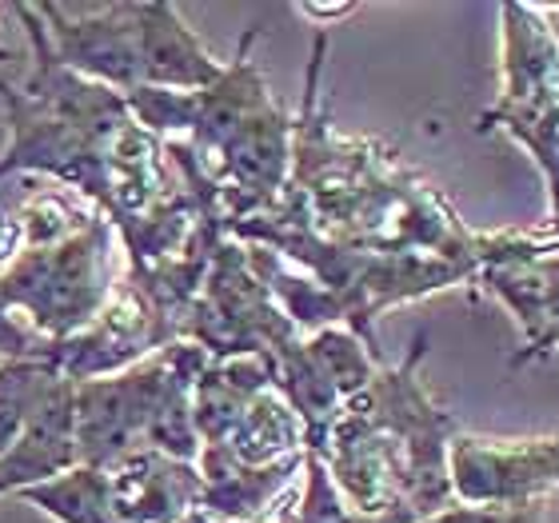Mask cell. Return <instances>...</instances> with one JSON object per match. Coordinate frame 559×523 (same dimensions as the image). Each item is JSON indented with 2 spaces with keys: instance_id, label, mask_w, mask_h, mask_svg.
Segmentation results:
<instances>
[{
  "instance_id": "ba28073f",
  "label": "cell",
  "mask_w": 559,
  "mask_h": 523,
  "mask_svg": "<svg viewBox=\"0 0 559 523\" xmlns=\"http://www.w3.org/2000/svg\"><path fill=\"white\" fill-rule=\"evenodd\" d=\"M136 40H140V84L173 88V93H200L221 81L224 60L204 48L185 24L180 9L168 0L136 4Z\"/></svg>"
},
{
  "instance_id": "2e32d148",
  "label": "cell",
  "mask_w": 559,
  "mask_h": 523,
  "mask_svg": "<svg viewBox=\"0 0 559 523\" xmlns=\"http://www.w3.org/2000/svg\"><path fill=\"white\" fill-rule=\"evenodd\" d=\"M296 12H300V16H308V21H316V28H328L332 21H344V16H352V12H356V4H296Z\"/></svg>"
},
{
  "instance_id": "8fae6325",
  "label": "cell",
  "mask_w": 559,
  "mask_h": 523,
  "mask_svg": "<svg viewBox=\"0 0 559 523\" xmlns=\"http://www.w3.org/2000/svg\"><path fill=\"white\" fill-rule=\"evenodd\" d=\"M16 500L33 503L57 523H124L108 491V472L100 467H72L64 476L36 484V488L16 491Z\"/></svg>"
},
{
  "instance_id": "7c38bea8",
  "label": "cell",
  "mask_w": 559,
  "mask_h": 523,
  "mask_svg": "<svg viewBox=\"0 0 559 523\" xmlns=\"http://www.w3.org/2000/svg\"><path fill=\"white\" fill-rule=\"evenodd\" d=\"M304 348L320 364V372L332 380V388L340 392V400L348 404L352 395H360L364 388L372 384L376 372H380V364H376V352L364 344L356 332L348 328H320L312 336L304 340Z\"/></svg>"
},
{
  "instance_id": "6da1fadb",
  "label": "cell",
  "mask_w": 559,
  "mask_h": 523,
  "mask_svg": "<svg viewBox=\"0 0 559 523\" xmlns=\"http://www.w3.org/2000/svg\"><path fill=\"white\" fill-rule=\"evenodd\" d=\"M117 284V228L100 216L64 245L24 248L0 272V304L40 344H57L93 324Z\"/></svg>"
},
{
  "instance_id": "ac0fdd59",
  "label": "cell",
  "mask_w": 559,
  "mask_h": 523,
  "mask_svg": "<svg viewBox=\"0 0 559 523\" xmlns=\"http://www.w3.org/2000/svg\"><path fill=\"white\" fill-rule=\"evenodd\" d=\"M4 16H9V4H0V21H4Z\"/></svg>"
},
{
  "instance_id": "52a82bcc",
  "label": "cell",
  "mask_w": 559,
  "mask_h": 523,
  "mask_svg": "<svg viewBox=\"0 0 559 523\" xmlns=\"http://www.w3.org/2000/svg\"><path fill=\"white\" fill-rule=\"evenodd\" d=\"M108 491L124 523H176L204 500L197 464L136 448L108 467Z\"/></svg>"
},
{
  "instance_id": "e0dca14e",
  "label": "cell",
  "mask_w": 559,
  "mask_h": 523,
  "mask_svg": "<svg viewBox=\"0 0 559 523\" xmlns=\"http://www.w3.org/2000/svg\"><path fill=\"white\" fill-rule=\"evenodd\" d=\"M176 523H216V520H212V515L204 512V508H197V512H188L185 520H176Z\"/></svg>"
},
{
  "instance_id": "277c9868",
  "label": "cell",
  "mask_w": 559,
  "mask_h": 523,
  "mask_svg": "<svg viewBox=\"0 0 559 523\" xmlns=\"http://www.w3.org/2000/svg\"><path fill=\"white\" fill-rule=\"evenodd\" d=\"M173 340H180L176 328L168 324L160 316V308L124 276L93 324L69 340L45 344L40 356H45L60 376H69V380L81 384V380H96V376L124 372L132 364L148 360L152 352L168 348Z\"/></svg>"
},
{
  "instance_id": "9a60e30c",
  "label": "cell",
  "mask_w": 559,
  "mask_h": 523,
  "mask_svg": "<svg viewBox=\"0 0 559 523\" xmlns=\"http://www.w3.org/2000/svg\"><path fill=\"white\" fill-rule=\"evenodd\" d=\"M548 503H520V508H476V503H448L440 512L419 515L416 523H544Z\"/></svg>"
},
{
  "instance_id": "8992f818",
  "label": "cell",
  "mask_w": 559,
  "mask_h": 523,
  "mask_svg": "<svg viewBox=\"0 0 559 523\" xmlns=\"http://www.w3.org/2000/svg\"><path fill=\"white\" fill-rule=\"evenodd\" d=\"M76 467V380L52 372L33 416L0 460V500Z\"/></svg>"
},
{
  "instance_id": "3957f363",
  "label": "cell",
  "mask_w": 559,
  "mask_h": 523,
  "mask_svg": "<svg viewBox=\"0 0 559 523\" xmlns=\"http://www.w3.org/2000/svg\"><path fill=\"white\" fill-rule=\"evenodd\" d=\"M448 484L455 503L476 508L548 503L559 488V436L488 440L455 431L448 443Z\"/></svg>"
},
{
  "instance_id": "5b68a950",
  "label": "cell",
  "mask_w": 559,
  "mask_h": 523,
  "mask_svg": "<svg viewBox=\"0 0 559 523\" xmlns=\"http://www.w3.org/2000/svg\"><path fill=\"white\" fill-rule=\"evenodd\" d=\"M45 21L52 52L60 64L81 72L112 93H132L140 84V40H136V0L132 4H33Z\"/></svg>"
},
{
  "instance_id": "30bf717a",
  "label": "cell",
  "mask_w": 559,
  "mask_h": 523,
  "mask_svg": "<svg viewBox=\"0 0 559 523\" xmlns=\"http://www.w3.org/2000/svg\"><path fill=\"white\" fill-rule=\"evenodd\" d=\"M209 448H228L240 464L269 467L280 460H292V455H304V424L288 407V400L276 388H269L245 407V416L236 419L228 440L209 443Z\"/></svg>"
},
{
  "instance_id": "5bb4252c",
  "label": "cell",
  "mask_w": 559,
  "mask_h": 523,
  "mask_svg": "<svg viewBox=\"0 0 559 523\" xmlns=\"http://www.w3.org/2000/svg\"><path fill=\"white\" fill-rule=\"evenodd\" d=\"M57 372L45 356H28V360H0V460L9 455L16 436L24 431L33 416L36 400L45 392L48 376Z\"/></svg>"
},
{
  "instance_id": "9c48e42d",
  "label": "cell",
  "mask_w": 559,
  "mask_h": 523,
  "mask_svg": "<svg viewBox=\"0 0 559 523\" xmlns=\"http://www.w3.org/2000/svg\"><path fill=\"white\" fill-rule=\"evenodd\" d=\"M197 472L204 484L200 508L216 523H252L269 512L272 503L292 491V479L304 472V455L280 460L269 467L240 464L228 448H200Z\"/></svg>"
},
{
  "instance_id": "4fadbf2b",
  "label": "cell",
  "mask_w": 559,
  "mask_h": 523,
  "mask_svg": "<svg viewBox=\"0 0 559 523\" xmlns=\"http://www.w3.org/2000/svg\"><path fill=\"white\" fill-rule=\"evenodd\" d=\"M284 523H416L412 512H384V515H364L356 512L344 496L336 491L328 467L320 464V455L304 452V488L292 500V512Z\"/></svg>"
},
{
  "instance_id": "7a4b0ae2",
  "label": "cell",
  "mask_w": 559,
  "mask_h": 523,
  "mask_svg": "<svg viewBox=\"0 0 559 523\" xmlns=\"http://www.w3.org/2000/svg\"><path fill=\"white\" fill-rule=\"evenodd\" d=\"M168 384V348L124 372L76 384V464L108 472L129 452L144 448L148 419Z\"/></svg>"
}]
</instances>
